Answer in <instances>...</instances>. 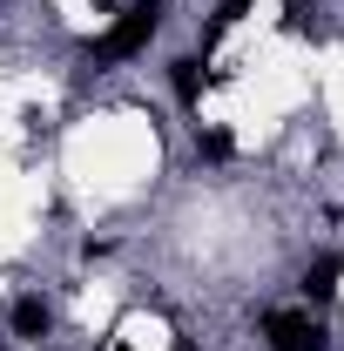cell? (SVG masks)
<instances>
[{"mask_svg": "<svg viewBox=\"0 0 344 351\" xmlns=\"http://www.w3.org/2000/svg\"><path fill=\"white\" fill-rule=\"evenodd\" d=\"M162 7H169V0H135L129 14H122V21H115V27L95 41V61L108 68V61H129V54H142V47L156 41V27H162Z\"/></svg>", "mask_w": 344, "mask_h": 351, "instance_id": "obj_1", "label": "cell"}, {"mask_svg": "<svg viewBox=\"0 0 344 351\" xmlns=\"http://www.w3.org/2000/svg\"><path fill=\"white\" fill-rule=\"evenodd\" d=\"M263 345L270 351H324V324L310 311H263Z\"/></svg>", "mask_w": 344, "mask_h": 351, "instance_id": "obj_2", "label": "cell"}, {"mask_svg": "<svg viewBox=\"0 0 344 351\" xmlns=\"http://www.w3.org/2000/svg\"><path fill=\"white\" fill-rule=\"evenodd\" d=\"M203 82H210V75H203V54H175V61H169V88H175L182 108L203 101Z\"/></svg>", "mask_w": 344, "mask_h": 351, "instance_id": "obj_3", "label": "cell"}, {"mask_svg": "<svg viewBox=\"0 0 344 351\" xmlns=\"http://www.w3.org/2000/svg\"><path fill=\"white\" fill-rule=\"evenodd\" d=\"M7 317H14V338H47V331H54V311H47V298H34V291L14 298Z\"/></svg>", "mask_w": 344, "mask_h": 351, "instance_id": "obj_4", "label": "cell"}, {"mask_svg": "<svg viewBox=\"0 0 344 351\" xmlns=\"http://www.w3.org/2000/svg\"><path fill=\"white\" fill-rule=\"evenodd\" d=\"M338 277H344V257H317L310 263V270H304V298H310V304H324V298H331V291H338Z\"/></svg>", "mask_w": 344, "mask_h": 351, "instance_id": "obj_5", "label": "cell"}, {"mask_svg": "<svg viewBox=\"0 0 344 351\" xmlns=\"http://www.w3.org/2000/svg\"><path fill=\"white\" fill-rule=\"evenodd\" d=\"M243 14H250V0H223V7H216V21H210V34H203V54H210V47L223 41V34H230Z\"/></svg>", "mask_w": 344, "mask_h": 351, "instance_id": "obj_6", "label": "cell"}, {"mask_svg": "<svg viewBox=\"0 0 344 351\" xmlns=\"http://www.w3.org/2000/svg\"><path fill=\"white\" fill-rule=\"evenodd\" d=\"M196 156H203V162H230V156H236V135H223V129H196Z\"/></svg>", "mask_w": 344, "mask_h": 351, "instance_id": "obj_7", "label": "cell"}, {"mask_svg": "<svg viewBox=\"0 0 344 351\" xmlns=\"http://www.w3.org/2000/svg\"><path fill=\"white\" fill-rule=\"evenodd\" d=\"M284 27H291V34L310 27V0H284Z\"/></svg>", "mask_w": 344, "mask_h": 351, "instance_id": "obj_8", "label": "cell"}]
</instances>
